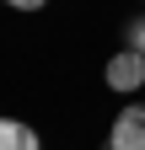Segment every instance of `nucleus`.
<instances>
[{"label":"nucleus","mask_w":145,"mask_h":150,"mask_svg":"<svg viewBox=\"0 0 145 150\" xmlns=\"http://www.w3.org/2000/svg\"><path fill=\"white\" fill-rule=\"evenodd\" d=\"M107 150H145V102H124L107 123Z\"/></svg>","instance_id":"2"},{"label":"nucleus","mask_w":145,"mask_h":150,"mask_svg":"<svg viewBox=\"0 0 145 150\" xmlns=\"http://www.w3.org/2000/svg\"><path fill=\"white\" fill-rule=\"evenodd\" d=\"M6 6H16V11H43L48 0H6Z\"/></svg>","instance_id":"5"},{"label":"nucleus","mask_w":145,"mask_h":150,"mask_svg":"<svg viewBox=\"0 0 145 150\" xmlns=\"http://www.w3.org/2000/svg\"><path fill=\"white\" fill-rule=\"evenodd\" d=\"M124 48L145 54V16H129V22H124Z\"/></svg>","instance_id":"4"},{"label":"nucleus","mask_w":145,"mask_h":150,"mask_svg":"<svg viewBox=\"0 0 145 150\" xmlns=\"http://www.w3.org/2000/svg\"><path fill=\"white\" fill-rule=\"evenodd\" d=\"M0 150H43V139L22 118H0Z\"/></svg>","instance_id":"3"},{"label":"nucleus","mask_w":145,"mask_h":150,"mask_svg":"<svg viewBox=\"0 0 145 150\" xmlns=\"http://www.w3.org/2000/svg\"><path fill=\"white\" fill-rule=\"evenodd\" d=\"M102 81H107V91H118V97H134V91L145 86V54L118 48L113 59L102 64Z\"/></svg>","instance_id":"1"}]
</instances>
